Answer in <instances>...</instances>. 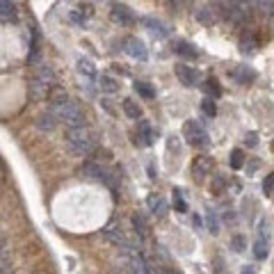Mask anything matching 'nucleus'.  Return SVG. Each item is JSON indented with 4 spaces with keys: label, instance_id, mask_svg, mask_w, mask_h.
Returning a JSON list of instances; mask_svg holds the SVG:
<instances>
[{
    "label": "nucleus",
    "instance_id": "5701e85b",
    "mask_svg": "<svg viewBox=\"0 0 274 274\" xmlns=\"http://www.w3.org/2000/svg\"><path fill=\"white\" fill-rule=\"evenodd\" d=\"M267 254H270V247H267V240H263V237H258L256 240V245H254V256L258 260L267 258Z\"/></svg>",
    "mask_w": 274,
    "mask_h": 274
},
{
    "label": "nucleus",
    "instance_id": "f3484780",
    "mask_svg": "<svg viewBox=\"0 0 274 274\" xmlns=\"http://www.w3.org/2000/svg\"><path fill=\"white\" fill-rule=\"evenodd\" d=\"M37 80H41L44 85H48V87H53L55 85V73H53L51 67H46V64H41V67H37V75H35Z\"/></svg>",
    "mask_w": 274,
    "mask_h": 274
},
{
    "label": "nucleus",
    "instance_id": "f03ea898",
    "mask_svg": "<svg viewBox=\"0 0 274 274\" xmlns=\"http://www.w3.org/2000/svg\"><path fill=\"white\" fill-rule=\"evenodd\" d=\"M64 142H67L69 151L73 156H89V153L96 151V135H94V130H89L87 126L69 128L67 135H64Z\"/></svg>",
    "mask_w": 274,
    "mask_h": 274
},
{
    "label": "nucleus",
    "instance_id": "9d476101",
    "mask_svg": "<svg viewBox=\"0 0 274 274\" xmlns=\"http://www.w3.org/2000/svg\"><path fill=\"white\" fill-rule=\"evenodd\" d=\"M57 121L59 119L53 114V112H46V114H39L37 117V128L41 133H53L57 128Z\"/></svg>",
    "mask_w": 274,
    "mask_h": 274
},
{
    "label": "nucleus",
    "instance_id": "cd10ccee",
    "mask_svg": "<svg viewBox=\"0 0 274 274\" xmlns=\"http://www.w3.org/2000/svg\"><path fill=\"white\" fill-rule=\"evenodd\" d=\"M206 222H208V231L213 233V236H217L219 233V222H217V215H215V210H208V217H206Z\"/></svg>",
    "mask_w": 274,
    "mask_h": 274
},
{
    "label": "nucleus",
    "instance_id": "f8f14e48",
    "mask_svg": "<svg viewBox=\"0 0 274 274\" xmlns=\"http://www.w3.org/2000/svg\"><path fill=\"white\" fill-rule=\"evenodd\" d=\"M103 236L110 240L112 245H117V247H126L128 245L126 236H124V233H121L119 229H114V226H108V229H103Z\"/></svg>",
    "mask_w": 274,
    "mask_h": 274
},
{
    "label": "nucleus",
    "instance_id": "473e14b6",
    "mask_svg": "<svg viewBox=\"0 0 274 274\" xmlns=\"http://www.w3.org/2000/svg\"><path fill=\"white\" fill-rule=\"evenodd\" d=\"M263 192H265L267 197H274V171L263 181Z\"/></svg>",
    "mask_w": 274,
    "mask_h": 274
},
{
    "label": "nucleus",
    "instance_id": "7c9ffc66",
    "mask_svg": "<svg viewBox=\"0 0 274 274\" xmlns=\"http://www.w3.org/2000/svg\"><path fill=\"white\" fill-rule=\"evenodd\" d=\"M69 21L73 23V25H78V28H85V23H87V18L80 14V12H69Z\"/></svg>",
    "mask_w": 274,
    "mask_h": 274
},
{
    "label": "nucleus",
    "instance_id": "f704fd0d",
    "mask_svg": "<svg viewBox=\"0 0 274 274\" xmlns=\"http://www.w3.org/2000/svg\"><path fill=\"white\" fill-rule=\"evenodd\" d=\"M222 187H224V178L217 176L215 181H213V192H215V194H222Z\"/></svg>",
    "mask_w": 274,
    "mask_h": 274
},
{
    "label": "nucleus",
    "instance_id": "4468645a",
    "mask_svg": "<svg viewBox=\"0 0 274 274\" xmlns=\"http://www.w3.org/2000/svg\"><path fill=\"white\" fill-rule=\"evenodd\" d=\"M174 51H176L181 57H185V59H194L197 55H199V51H197L194 46H190L187 41H176V44H174Z\"/></svg>",
    "mask_w": 274,
    "mask_h": 274
},
{
    "label": "nucleus",
    "instance_id": "2eb2a0df",
    "mask_svg": "<svg viewBox=\"0 0 274 274\" xmlns=\"http://www.w3.org/2000/svg\"><path fill=\"white\" fill-rule=\"evenodd\" d=\"M233 78H236L237 82L247 85V82H252L254 78H256V71H254V69H249L247 64H242V67H237L236 71H233Z\"/></svg>",
    "mask_w": 274,
    "mask_h": 274
},
{
    "label": "nucleus",
    "instance_id": "dca6fc26",
    "mask_svg": "<svg viewBox=\"0 0 274 274\" xmlns=\"http://www.w3.org/2000/svg\"><path fill=\"white\" fill-rule=\"evenodd\" d=\"M146 201H148V208H151V210H153L158 217H163L164 213H167V201H164L163 197H156V194H151Z\"/></svg>",
    "mask_w": 274,
    "mask_h": 274
},
{
    "label": "nucleus",
    "instance_id": "4be33fe9",
    "mask_svg": "<svg viewBox=\"0 0 274 274\" xmlns=\"http://www.w3.org/2000/svg\"><path fill=\"white\" fill-rule=\"evenodd\" d=\"M256 44H258V41H256V37H254L252 32H249V35H242V39H240V51L254 53L256 51Z\"/></svg>",
    "mask_w": 274,
    "mask_h": 274
},
{
    "label": "nucleus",
    "instance_id": "39448f33",
    "mask_svg": "<svg viewBox=\"0 0 274 274\" xmlns=\"http://www.w3.org/2000/svg\"><path fill=\"white\" fill-rule=\"evenodd\" d=\"M110 16H112V21L121 23V25H133L135 23V14L128 5H119V2H114L112 9H110Z\"/></svg>",
    "mask_w": 274,
    "mask_h": 274
},
{
    "label": "nucleus",
    "instance_id": "72a5a7b5",
    "mask_svg": "<svg viewBox=\"0 0 274 274\" xmlns=\"http://www.w3.org/2000/svg\"><path fill=\"white\" fill-rule=\"evenodd\" d=\"M245 144H247V146H249V148L258 146V135H256V133H249V135H247V137H245Z\"/></svg>",
    "mask_w": 274,
    "mask_h": 274
},
{
    "label": "nucleus",
    "instance_id": "7ed1b4c3",
    "mask_svg": "<svg viewBox=\"0 0 274 274\" xmlns=\"http://www.w3.org/2000/svg\"><path fill=\"white\" fill-rule=\"evenodd\" d=\"M183 137H185V142L192 144V146H206L208 144L206 130H203V126H201L199 121H194V119H190V121L183 124Z\"/></svg>",
    "mask_w": 274,
    "mask_h": 274
},
{
    "label": "nucleus",
    "instance_id": "ddd939ff",
    "mask_svg": "<svg viewBox=\"0 0 274 274\" xmlns=\"http://www.w3.org/2000/svg\"><path fill=\"white\" fill-rule=\"evenodd\" d=\"M78 73L89 78V80H94V78H96V67H94V62L87 57H80L78 59Z\"/></svg>",
    "mask_w": 274,
    "mask_h": 274
},
{
    "label": "nucleus",
    "instance_id": "c756f323",
    "mask_svg": "<svg viewBox=\"0 0 274 274\" xmlns=\"http://www.w3.org/2000/svg\"><path fill=\"white\" fill-rule=\"evenodd\" d=\"M174 206H176L178 213H187V203L181 197V190H174Z\"/></svg>",
    "mask_w": 274,
    "mask_h": 274
},
{
    "label": "nucleus",
    "instance_id": "e433bc0d",
    "mask_svg": "<svg viewBox=\"0 0 274 274\" xmlns=\"http://www.w3.org/2000/svg\"><path fill=\"white\" fill-rule=\"evenodd\" d=\"M215 272H217V274H224V267H222V258H217V260H215Z\"/></svg>",
    "mask_w": 274,
    "mask_h": 274
},
{
    "label": "nucleus",
    "instance_id": "b1692460",
    "mask_svg": "<svg viewBox=\"0 0 274 274\" xmlns=\"http://www.w3.org/2000/svg\"><path fill=\"white\" fill-rule=\"evenodd\" d=\"M229 164H231V169H240V167L245 164V153H242V148H233V151H231Z\"/></svg>",
    "mask_w": 274,
    "mask_h": 274
},
{
    "label": "nucleus",
    "instance_id": "6e6552de",
    "mask_svg": "<svg viewBox=\"0 0 274 274\" xmlns=\"http://www.w3.org/2000/svg\"><path fill=\"white\" fill-rule=\"evenodd\" d=\"M142 23L146 25L148 32H153V35H158V37H169L171 30L167 28L163 21H158V18H151V16H146V18H142Z\"/></svg>",
    "mask_w": 274,
    "mask_h": 274
},
{
    "label": "nucleus",
    "instance_id": "423d86ee",
    "mask_svg": "<svg viewBox=\"0 0 274 274\" xmlns=\"http://www.w3.org/2000/svg\"><path fill=\"white\" fill-rule=\"evenodd\" d=\"M124 51H126L133 59H140V62H144V59L148 57L146 46L142 44V41H140L137 37H128L126 41H124Z\"/></svg>",
    "mask_w": 274,
    "mask_h": 274
},
{
    "label": "nucleus",
    "instance_id": "a878e982",
    "mask_svg": "<svg viewBox=\"0 0 274 274\" xmlns=\"http://www.w3.org/2000/svg\"><path fill=\"white\" fill-rule=\"evenodd\" d=\"M203 89L210 94V98H219V96H222V87H219V85H217V80H213V78H210V80H206Z\"/></svg>",
    "mask_w": 274,
    "mask_h": 274
},
{
    "label": "nucleus",
    "instance_id": "2f4dec72",
    "mask_svg": "<svg viewBox=\"0 0 274 274\" xmlns=\"http://www.w3.org/2000/svg\"><path fill=\"white\" fill-rule=\"evenodd\" d=\"M245 245H247V240L242 236H236L233 240H231V247H233V252L236 254H242L245 252Z\"/></svg>",
    "mask_w": 274,
    "mask_h": 274
},
{
    "label": "nucleus",
    "instance_id": "1a4fd4ad",
    "mask_svg": "<svg viewBox=\"0 0 274 274\" xmlns=\"http://www.w3.org/2000/svg\"><path fill=\"white\" fill-rule=\"evenodd\" d=\"M210 167H213V160H210L208 156L197 158V160H194V164H192L194 178H197V181H201V178L206 176V174H210Z\"/></svg>",
    "mask_w": 274,
    "mask_h": 274
},
{
    "label": "nucleus",
    "instance_id": "ea45409f",
    "mask_svg": "<svg viewBox=\"0 0 274 274\" xmlns=\"http://www.w3.org/2000/svg\"><path fill=\"white\" fill-rule=\"evenodd\" d=\"M0 274H7V270H2V272H0Z\"/></svg>",
    "mask_w": 274,
    "mask_h": 274
},
{
    "label": "nucleus",
    "instance_id": "393cba45",
    "mask_svg": "<svg viewBox=\"0 0 274 274\" xmlns=\"http://www.w3.org/2000/svg\"><path fill=\"white\" fill-rule=\"evenodd\" d=\"M130 222H133L135 231H137V233H140V236H146V231H148V224H146V219H144V217H142V215H137V213H135V215L130 217Z\"/></svg>",
    "mask_w": 274,
    "mask_h": 274
},
{
    "label": "nucleus",
    "instance_id": "c9c22d12",
    "mask_svg": "<svg viewBox=\"0 0 274 274\" xmlns=\"http://www.w3.org/2000/svg\"><path fill=\"white\" fill-rule=\"evenodd\" d=\"M258 7L265 12V14H274V2H270V0H265V2H258Z\"/></svg>",
    "mask_w": 274,
    "mask_h": 274
},
{
    "label": "nucleus",
    "instance_id": "aec40b11",
    "mask_svg": "<svg viewBox=\"0 0 274 274\" xmlns=\"http://www.w3.org/2000/svg\"><path fill=\"white\" fill-rule=\"evenodd\" d=\"M0 14H2V21H14L16 18V5L14 2H9V0H2L0 2Z\"/></svg>",
    "mask_w": 274,
    "mask_h": 274
},
{
    "label": "nucleus",
    "instance_id": "c85d7f7f",
    "mask_svg": "<svg viewBox=\"0 0 274 274\" xmlns=\"http://www.w3.org/2000/svg\"><path fill=\"white\" fill-rule=\"evenodd\" d=\"M197 18H199L201 23H206V25H210V23H215V14H213V12H210L208 7L199 9V12H197Z\"/></svg>",
    "mask_w": 274,
    "mask_h": 274
},
{
    "label": "nucleus",
    "instance_id": "412c9836",
    "mask_svg": "<svg viewBox=\"0 0 274 274\" xmlns=\"http://www.w3.org/2000/svg\"><path fill=\"white\" fill-rule=\"evenodd\" d=\"M124 112H126L130 119H142V108L135 103V101H130V98L124 101Z\"/></svg>",
    "mask_w": 274,
    "mask_h": 274
},
{
    "label": "nucleus",
    "instance_id": "bb28decb",
    "mask_svg": "<svg viewBox=\"0 0 274 274\" xmlns=\"http://www.w3.org/2000/svg\"><path fill=\"white\" fill-rule=\"evenodd\" d=\"M201 110H203V114H206V117H215L217 114V105H215V101H213V98H203V103H201Z\"/></svg>",
    "mask_w": 274,
    "mask_h": 274
},
{
    "label": "nucleus",
    "instance_id": "6ab92c4d",
    "mask_svg": "<svg viewBox=\"0 0 274 274\" xmlns=\"http://www.w3.org/2000/svg\"><path fill=\"white\" fill-rule=\"evenodd\" d=\"M133 89L135 91H137V94H140L142 98H146V101H151V98H156V89L151 87V85H148V82H142V80H137L133 85Z\"/></svg>",
    "mask_w": 274,
    "mask_h": 274
},
{
    "label": "nucleus",
    "instance_id": "f257e3e1",
    "mask_svg": "<svg viewBox=\"0 0 274 274\" xmlns=\"http://www.w3.org/2000/svg\"><path fill=\"white\" fill-rule=\"evenodd\" d=\"M51 112L59 121H64L69 128H80L85 126V117H82V110L78 108L75 101L67 96V94H62V91H55L51 98Z\"/></svg>",
    "mask_w": 274,
    "mask_h": 274
},
{
    "label": "nucleus",
    "instance_id": "58836bf2",
    "mask_svg": "<svg viewBox=\"0 0 274 274\" xmlns=\"http://www.w3.org/2000/svg\"><path fill=\"white\" fill-rule=\"evenodd\" d=\"M158 174H156V169H153V164H148V178H156Z\"/></svg>",
    "mask_w": 274,
    "mask_h": 274
},
{
    "label": "nucleus",
    "instance_id": "9b49d317",
    "mask_svg": "<svg viewBox=\"0 0 274 274\" xmlns=\"http://www.w3.org/2000/svg\"><path fill=\"white\" fill-rule=\"evenodd\" d=\"M96 85H98V89H101L103 94H114V91H119V82L114 80L112 75H98Z\"/></svg>",
    "mask_w": 274,
    "mask_h": 274
},
{
    "label": "nucleus",
    "instance_id": "a211bd4d",
    "mask_svg": "<svg viewBox=\"0 0 274 274\" xmlns=\"http://www.w3.org/2000/svg\"><path fill=\"white\" fill-rule=\"evenodd\" d=\"M48 89H51V87H48V85H44L41 80H37V78L30 82V94L37 98V101H41V98L48 96Z\"/></svg>",
    "mask_w": 274,
    "mask_h": 274
},
{
    "label": "nucleus",
    "instance_id": "20e7f679",
    "mask_svg": "<svg viewBox=\"0 0 274 274\" xmlns=\"http://www.w3.org/2000/svg\"><path fill=\"white\" fill-rule=\"evenodd\" d=\"M156 142V130L151 128V124L148 121H144L142 119L140 126H137V133L133 135V144L135 146H151Z\"/></svg>",
    "mask_w": 274,
    "mask_h": 274
},
{
    "label": "nucleus",
    "instance_id": "4c0bfd02",
    "mask_svg": "<svg viewBox=\"0 0 274 274\" xmlns=\"http://www.w3.org/2000/svg\"><path fill=\"white\" fill-rule=\"evenodd\" d=\"M242 274H258V272L254 270V265H245L242 267Z\"/></svg>",
    "mask_w": 274,
    "mask_h": 274
},
{
    "label": "nucleus",
    "instance_id": "0eeeda50",
    "mask_svg": "<svg viewBox=\"0 0 274 274\" xmlns=\"http://www.w3.org/2000/svg\"><path fill=\"white\" fill-rule=\"evenodd\" d=\"M176 75L178 80L183 82L185 87H197L199 85V71L192 67H187V64H178L176 67Z\"/></svg>",
    "mask_w": 274,
    "mask_h": 274
}]
</instances>
